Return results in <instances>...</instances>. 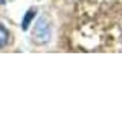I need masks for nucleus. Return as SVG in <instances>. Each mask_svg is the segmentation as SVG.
<instances>
[{
	"label": "nucleus",
	"instance_id": "f257e3e1",
	"mask_svg": "<svg viewBox=\"0 0 122 114\" xmlns=\"http://www.w3.org/2000/svg\"><path fill=\"white\" fill-rule=\"evenodd\" d=\"M32 38L38 44H43L49 41V38H51V24L47 23L46 18H40L35 23V26L32 29Z\"/></svg>",
	"mask_w": 122,
	"mask_h": 114
},
{
	"label": "nucleus",
	"instance_id": "7ed1b4c3",
	"mask_svg": "<svg viewBox=\"0 0 122 114\" xmlns=\"http://www.w3.org/2000/svg\"><path fill=\"white\" fill-rule=\"evenodd\" d=\"M8 43H9V32H8V29L0 23V49H3Z\"/></svg>",
	"mask_w": 122,
	"mask_h": 114
},
{
	"label": "nucleus",
	"instance_id": "f03ea898",
	"mask_svg": "<svg viewBox=\"0 0 122 114\" xmlns=\"http://www.w3.org/2000/svg\"><path fill=\"white\" fill-rule=\"evenodd\" d=\"M35 14H37V9H35V8H30L28 12H26V15L23 17V24H21L23 30H28L29 29V26H30V23H32L34 17H35Z\"/></svg>",
	"mask_w": 122,
	"mask_h": 114
}]
</instances>
